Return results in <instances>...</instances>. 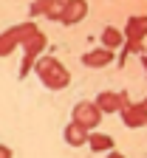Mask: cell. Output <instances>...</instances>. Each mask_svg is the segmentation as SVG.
Returning a JSON list of instances; mask_svg holds the SVG:
<instances>
[{"label": "cell", "instance_id": "cell-1", "mask_svg": "<svg viewBox=\"0 0 147 158\" xmlns=\"http://www.w3.org/2000/svg\"><path fill=\"white\" fill-rule=\"evenodd\" d=\"M34 73L40 76V82H43L48 90H65L71 85V73H68V68L62 65L57 56H43L40 54L37 62H34Z\"/></svg>", "mask_w": 147, "mask_h": 158}, {"label": "cell", "instance_id": "cell-2", "mask_svg": "<svg viewBox=\"0 0 147 158\" xmlns=\"http://www.w3.org/2000/svg\"><path fill=\"white\" fill-rule=\"evenodd\" d=\"M102 116H105V110L96 105V99H93V102L82 99V102H76L74 110H71V118H74V122H79L82 127H88V130H96V127L102 124Z\"/></svg>", "mask_w": 147, "mask_h": 158}, {"label": "cell", "instance_id": "cell-3", "mask_svg": "<svg viewBox=\"0 0 147 158\" xmlns=\"http://www.w3.org/2000/svg\"><path fill=\"white\" fill-rule=\"evenodd\" d=\"M34 28H37L34 20H26V23H17V26H11L9 31H3V34H0V56L14 54V51L20 48V40H23L28 31H34Z\"/></svg>", "mask_w": 147, "mask_h": 158}, {"label": "cell", "instance_id": "cell-4", "mask_svg": "<svg viewBox=\"0 0 147 158\" xmlns=\"http://www.w3.org/2000/svg\"><path fill=\"white\" fill-rule=\"evenodd\" d=\"M119 116H122V122H124V127H130V130H139V127H147V107H144L141 102H130V96L124 99V105H122Z\"/></svg>", "mask_w": 147, "mask_h": 158}, {"label": "cell", "instance_id": "cell-5", "mask_svg": "<svg viewBox=\"0 0 147 158\" xmlns=\"http://www.w3.org/2000/svg\"><path fill=\"white\" fill-rule=\"evenodd\" d=\"M88 135H91V130L82 127L79 122H74V118L65 124V130H62V138H65L68 147H85L88 144Z\"/></svg>", "mask_w": 147, "mask_h": 158}, {"label": "cell", "instance_id": "cell-6", "mask_svg": "<svg viewBox=\"0 0 147 158\" xmlns=\"http://www.w3.org/2000/svg\"><path fill=\"white\" fill-rule=\"evenodd\" d=\"M113 54L116 51H110V48H93V51H88V54H82V65L85 68H105V65H110L113 62Z\"/></svg>", "mask_w": 147, "mask_h": 158}, {"label": "cell", "instance_id": "cell-7", "mask_svg": "<svg viewBox=\"0 0 147 158\" xmlns=\"http://www.w3.org/2000/svg\"><path fill=\"white\" fill-rule=\"evenodd\" d=\"M124 99H128V93H124V90H119V93H113V90H102V93L96 96V105H99L105 113H119L122 105H124Z\"/></svg>", "mask_w": 147, "mask_h": 158}, {"label": "cell", "instance_id": "cell-8", "mask_svg": "<svg viewBox=\"0 0 147 158\" xmlns=\"http://www.w3.org/2000/svg\"><path fill=\"white\" fill-rule=\"evenodd\" d=\"M85 17H88V0H71L59 23H62V26H76V23H82Z\"/></svg>", "mask_w": 147, "mask_h": 158}, {"label": "cell", "instance_id": "cell-9", "mask_svg": "<svg viewBox=\"0 0 147 158\" xmlns=\"http://www.w3.org/2000/svg\"><path fill=\"white\" fill-rule=\"evenodd\" d=\"M124 37L128 40H144L147 37V17L144 14H130L124 23Z\"/></svg>", "mask_w": 147, "mask_h": 158}, {"label": "cell", "instance_id": "cell-10", "mask_svg": "<svg viewBox=\"0 0 147 158\" xmlns=\"http://www.w3.org/2000/svg\"><path fill=\"white\" fill-rule=\"evenodd\" d=\"M124 40H128V37H124V31H122V28H113V26H108V28L102 31L99 43H102L105 48H110V51H119V48L124 45Z\"/></svg>", "mask_w": 147, "mask_h": 158}, {"label": "cell", "instance_id": "cell-11", "mask_svg": "<svg viewBox=\"0 0 147 158\" xmlns=\"http://www.w3.org/2000/svg\"><path fill=\"white\" fill-rule=\"evenodd\" d=\"M88 144H91L93 152H108V150H113V138H110L108 133H96V130H91Z\"/></svg>", "mask_w": 147, "mask_h": 158}, {"label": "cell", "instance_id": "cell-12", "mask_svg": "<svg viewBox=\"0 0 147 158\" xmlns=\"http://www.w3.org/2000/svg\"><path fill=\"white\" fill-rule=\"evenodd\" d=\"M68 3L71 0H45V14L43 17H48V20H62V14H65V9H68Z\"/></svg>", "mask_w": 147, "mask_h": 158}, {"label": "cell", "instance_id": "cell-13", "mask_svg": "<svg viewBox=\"0 0 147 158\" xmlns=\"http://www.w3.org/2000/svg\"><path fill=\"white\" fill-rule=\"evenodd\" d=\"M43 14H45V0H34L28 6V17L34 20V17H43Z\"/></svg>", "mask_w": 147, "mask_h": 158}, {"label": "cell", "instance_id": "cell-14", "mask_svg": "<svg viewBox=\"0 0 147 158\" xmlns=\"http://www.w3.org/2000/svg\"><path fill=\"white\" fill-rule=\"evenodd\" d=\"M0 158H14V152H11L6 144H0Z\"/></svg>", "mask_w": 147, "mask_h": 158}, {"label": "cell", "instance_id": "cell-15", "mask_svg": "<svg viewBox=\"0 0 147 158\" xmlns=\"http://www.w3.org/2000/svg\"><path fill=\"white\" fill-rule=\"evenodd\" d=\"M105 158H124L122 152H116V150H108V155H105Z\"/></svg>", "mask_w": 147, "mask_h": 158}, {"label": "cell", "instance_id": "cell-16", "mask_svg": "<svg viewBox=\"0 0 147 158\" xmlns=\"http://www.w3.org/2000/svg\"><path fill=\"white\" fill-rule=\"evenodd\" d=\"M141 68H144V73H147V54H141Z\"/></svg>", "mask_w": 147, "mask_h": 158}, {"label": "cell", "instance_id": "cell-17", "mask_svg": "<svg viewBox=\"0 0 147 158\" xmlns=\"http://www.w3.org/2000/svg\"><path fill=\"white\" fill-rule=\"evenodd\" d=\"M141 105H144V107H147V99H144V102H141Z\"/></svg>", "mask_w": 147, "mask_h": 158}]
</instances>
